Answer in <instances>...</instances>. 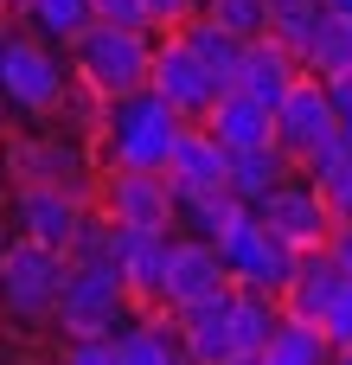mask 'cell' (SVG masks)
I'll use <instances>...</instances> for the list:
<instances>
[{"label": "cell", "instance_id": "f35d334b", "mask_svg": "<svg viewBox=\"0 0 352 365\" xmlns=\"http://www.w3.org/2000/svg\"><path fill=\"white\" fill-rule=\"evenodd\" d=\"M6 115H13V109H6V103H0V141H6Z\"/></svg>", "mask_w": 352, "mask_h": 365}, {"label": "cell", "instance_id": "30bf717a", "mask_svg": "<svg viewBox=\"0 0 352 365\" xmlns=\"http://www.w3.org/2000/svg\"><path fill=\"white\" fill-rule=\"evenodd\" d=\"M83 218H90V199H77V192H64V186H13V199H6L13 237L51 244V250H64V257H71Z\"/></svg>", "mask_w": 352, "mask_h": 365}, {"label": "cell", "instance_id": "277c9868", "mask_svg": "<svg viewBox=\"0 0 352 365\" xmlns=\"http://www.w3.org/2000/svg\"><path fill=\"white\" fill-rule=\"evenodd\" d=\"M154 51H160V32H141V26H90L64 58H71V77L83 90H96L103 103H122L135 90L154 83Z\"/></svg>", "mask_w": 352, "mask_h": 365}, {"label": "cell", "instance_id": "ab89813d", "mask_svg": "<svg viewBox=\"0 0 352 365\" xmlns=\"http://www.w3.org/2000/svg\"><path fill=\"white\" fill-rule=\"evenodd\" d=\"M6 13H13V0H0V26H6Z\"/></svg>", "mask_w": 352, "mask_h": 365}, {"label": "cell", "instance_id": "e0dca14e", "mask_svg": "<svg viewBox=\"0 0 352 365\" xmlns=\"http://www.w3.org/2000/svg\"><path fill=\"white\" fill-rule=\"evenodd\" d=\"M301 77H308V71H301V58H295L282 38H250V45H244L237 90H250L257 103H269V109H276V103H282V96L301 83Z\"/></svg>", "mask_w": 352, "mask_h": 365}, {"label": "cell", "instance_id": "83f0119b", "mask_svg": "<svg viewBox=\"0 0 352 365\" xmlns=\"http://www.w3.org/2000/svg\"><path fill=\"white\" fill-rule=\"evenodd\" d=\"M115 257H122V225L103 205H90V218H83V231L71 244V263H115Z\"/></svg>", "mask_w": 352, "mask_h": 365}, {"label": "cell", "instance_id": "9c48e42d", "mask_svg": "<svg viewBox=\"0 0 352 365\" xmlns=\"http://www.w3.org/2000/svg\"><path fill=\"white\" fill-rule=\"evenodd\" d=\"M96 205L122 231H180V186L167 173H103Z\"/></svg>", "mask_w": 352, "mask_h": 365}, {"label": "cell", "instance_id": "4dcf8cb0", "mask_svg": "<svg viewBox=\"0 0 352 365\" xmlns=\"http://www.w3.org/2000/svg\"><path fill=\"white\" fill-rule=\"evenodd\" d=\"M96 19H103V26H141V32H154L147 0H96Z\"/></svg>", "mask_w": 352, "mask_h": 365}, {"label": "cell", "instance_id": "7bdbcfd3", "mask_svg": "<svg viewBox=\"0 0 352 365\" xmlns=\"http://www.w3.org/2000/svg\"><path fill=\"white\" fill-rule=\"evenodd\" d=\"M346 141H352V128H346Z\"/></svg>", "mask_w": 352, "mask_h": 365}, {"label": "cell", "instance_id": "ba28073f", "mask_svg": "<svg viewBox=\"0 0 352 365\" xmlns=\"http://www.w3.org/2000/svg\"><path fill=\"white\" fill-rule=\"evenodd\" d=\"M218 257H224V269H231L237 289H257V295H276V302H282V289H289L295 269H301V250H295L289 237H276L257 212L237 218V231L218 244Z\"/></svg>", "mask_w": 352, "mask_h": 365}, {"label": "cell", "instance_id": "9a60e30c", "mask_svg": "<svg viewBox=\"0 0 352 365\" xmlns=\"http://www.w3.org/2000/svg\"><path fill=\"white\" fill-rule=\"evenodd\" d=\"M167 180L180 186V199H186V192H231V148H224L205 122H192V128L180 135L173 160H167Z\"/></svg>", "mask_w": 352, "mask_h": 365}, {"label": "cell", "instance_id": "1f68e13d", "mask_svg": "<svg viewBox=\"0 0 352 365\" xmlns=\"http://www.w3.org/2000/svg\"><path fill=\"white\" fill-rule=\"evenodd\" d=\"M147 13H154V32H180L186 19L205 13V0H147Z\"/></svg>", "mask_w": 352, "mask_h": 365}, {"label": "cell", "instance_id": "8fae6325", "mask_svg": "<svg viewBox=\"0 0 352 365\" xmlns=\"http://www.w3.org/2000/svg\"><path fill=\"white\" fill-rule=\"evenodd\" d=\"M147 90H160L186 122H205L212 115V103L224 96V83L212 77V64L180 38V32H160V51H154V83Z\"/></svg>", "mask_w": 352, "mask_h": 365}, {"label": "cell", "instance_id": "52a82bcc", "mask_svg": "<svg viewBox=\"0 0 352 365\" xmlns=\"http://www.w3.org/2000/svg\"><path fill=\"white\" fill-rule=\"evenodd\" d=\"M340 141H346V122H340L327 83H321V77H301V83L276 103V148H282L301 173H314Z\"/></svg>", "mask_w": 352, "mask_h": 365}, {"label": "cell", "instance_id": "44dd1931", "mask_svg": "<svg viewBox=\"0 0 352 365\" xmlns=\"http://www.w3.org/2000/svg\"><path fill=\"white\" fill-rule=\"evenodd\" d=\"M295 173H301V167H295L276 141H269V148H250V154H231V192H237L250 212H257L282 180H295Z\"/></svg>", "mask_w": 352, "mask_h": 365}, {"label": "cell", "instance_id": "d4e9b609", "mask_svg": "<svg viewBox=\"0 0 352 365\" xmlns=\"http://www.w3.org/2000/svg\"><path fill=\"white\" fill-rule=\"evenodd\" d=\"M180 38L212 64V77H218L224 90H237V64H244V38H237V32H224L212 13H199V19H186V26H180Z\"/></svg>", "mask_w": 352, "mask_h": 365}, {"label": "cell", "instance_id": "f1b7e54d", "mask_svg": "<svg viewBox=\"0 0 352 365\" xmlns=\"http://www.w3.org/2000/svg\"><path fill=\"white\" fill-rule=\"evenodd\" d=\"M205 13L224 26V32H237L244 45L250 38H269V19H276V0H205Z\"/></svg>", "mask_w": 352, "mask_h": 365}, {"label": "cell", "instance_id": "2e32d148", "mask_svg": "<svg viewBox=\"0 0 352 365\" xmlns=\"http://www.w3.org/2000/svg\"><path fill=\"white\" fill-rule=\"evenodd\" d=\"M346 282H352V269L333 257V250H301V269H295V282L282 289V314H295V321H314V327H321Z\"/></svg>", "mask_w": 352, "mask_h": 365}, {"label": "cell", "instance_id": "cb8c5ba5", "mask_svg": "<svg viewBox=\"0 0 352 365\" xmlns=\"http://www.w3.org/2000/svg\"><path fill=\"white\" fill-rule=\"evenodd\" d=\"M333 340L314 327V321H295V314H282V327L269 334V346H263V359L257 365H333Z\"/></svg>", "mask_w": 352, "mask_h": 365}, {"label": "cell", "instance_id": "6da1fadb", "mask_svg": "<svg viewBox=\"0 0 352 365\" xmlns=\"http://www.w3.org/2000/svg\"><path fill=\"white\" fill-rule=\"evenodd\" d=\"M192 122L160 96V90H135L122 103L103 109V128H96V160L103 173H167L180 135Z\"/></svg>", "mask_w": 352, "mask_h": 365}, {"label": "cell", "instance_id": "d6986e66", "mask_svg": "<svg viewBox=\"0 0 352 365\" xmlns=\"http://www.w3.org/2000/svg\"><path fill=\"white\" fill-rule=\"evenodd\" d=\"M231 295H237V289H224V295H212V302L173 314V321H180V340H186V353H192V365H237V340H231Z\"/></svg>", "mask_w": 352, "mask_h": 365}, {"label": "cell", "instance_id": "ac0fdd59", "mask_svg": "<svg viewBox=\"0 0 352 365\" xmlns=\"http://www.w3.org/2000/svg\"><path fill=\"white\" fill-rule=\"evenodd\" d=\"M205 128H212L231 154H250V148H269V141H276V109L257 103L250 90H224V96L212 103Z\"/></svg>", "mask_w": 352, "mask_h": 365}, {"label": "cell", "instance_id": "3957f363", "mask_svg": "<svg viewBox=\"0 0 352 365\" xmlns=\"http://www.w3.org/2000/svg\"><path fill=\"white\" fill-rule=\"evenodd\" d=\"M71 58L64 45L38 38V32H19V26H0V103L13 115H32V122H51L71 96Z\"/></svg>", "mask_w": 352, "mask_h": 365}, {"label": "cell", "instance_id": "484cf974", "mask_svg": "<svg viewBox=\"0 0 352 365\" xmlns=\"http://www.w3.org/2000/svg\"><path fill=\"white\" fill-rule=\"evenodd\" d=\"M301 71L308 77H340V71H352V19H340V13H327L321 19V32H314V45L301 51Z\"/></svg>", "mask_w": 352, "mask_h": 365}, {"label": "cell", "instance_id": "8992f818", "mask_svg": "<svg viewBox=\"0 0 352 365\" xmlns=\"http://www.w3.org/2000/svg\"><path fill=\"white\" fill-rule=\"evenodd\" d=\"M64 282H71V257L64 250L13 237V250L0 263V321L6 327H51Z\"/></svg>", "mask_w": 352, "mask_h": 365}, {"label": "cell", "instance_id": "5b68a950", "mask_svg": "<svg viewBox=\"0 0 352 365\" xmlns=\"http://www.w3.org/2000/svg\"><path fill=\"white\" fill-rule=\"evenodd\" d=\"M135 314L141 308H135L115 263H71V282L58 295L51 327H58V340H115L135 327Z\"/></svg>", "mask_w": 352, "mask_h": 365}, {"label": "cell", "instance_id": "8d00e7d4", "mask_svg": "<svg viewBox=\"0 0 352 365\" xmlns=\"http://www.w3.org/2000/svg\"><path fill=\"white\" fill-rule=\"evenodd\" d=\"M6 250H13V225H6V212H0V263H6Z\"/></svg>", "mask_w": 352, "mask_h": 365}, {"label": "cell", "instance_id": "ffe728a7", "mask_svg": "<svg viewBox=\"0 0 352 365\" xmlns=\"http://www.w3.org/2000/svg\"><path fill=\"white\" fill-rule=\"evenodd\" d=\"M115 359L122 365H192V353H186L173 314H135V327L115 334Z\"/></svg>", "mask_w": 352, "mask_h": 365}, {"label": "cell", "instance_id": "60d3db41", "mask_svg": "<svg viewBox=\"0 0 352 365\" xmlns=\"http://www.w3.org/2000/svg\"><path fill=\"white\" fill-rule=\"evenodd\" d=\"M333 365H352V346H346V353H340V359H333Z\"/></svg>", "mask_w": 352, "mask_h": 365}, {"label": "cell", "instance_id": "74e56055", "mask_svg": "<svg viewBox=\"0 0 352 365\" xmlns=\"http://www.w3.org/2000/svg\"><path fill=\"white\" fill-rule=\"evenodd\" d=\"M327 13H340V19H352V0H321Z\"/></svg>", "mask_w": 352, "mask_h": 365}, {"label": "cell", "instance_id": "603a6c76", "mask_svg": "<svg viewBox=\"0 0 352 365\" xmlns=\"http://www.w3.org/2000/svg\"><path fill=\"white\" fill-rule=\"evenodd\" d=\"M244 212H250V205H244L237 192H186V199H180V231H186V237H205V244H224Z\"/></svg>", "mask_w": 352, "mask_h": 365}, {"label": "cell", "instance_id": "7402d4cb", "mask_svg": "<svg viewBox=\"0 0 352 365\" xmlns=\"http://www.w3.org/2000/svg\"><path fill=\"white\" fill-rule=\"evenodd\" d=\"M13 19H26V32H38V38H51V45L71 51L96 26V0H26Z\"/></svg>", "mask_w": 352, "mask_h": 365}, {"label": "cell", "instance_id": "4316f807", "mask_svg": "<svg viewBox=\"0 0 352 365\" xmlns=\"http://www.w3.org/2000/svg\"><path fill=\"white\" fill-rule=\"evenodd\" d=\"M321 19H327V6H321V0H282V6H276V19H269V38H282V45L301 58V51L314 45Z\"/></svg>", "mask_w": 352, "mask_h": 365}, {"label": "cell", "instance_id": "4fadbf2b", "mask_svg": "<svg viewBox=\"0 0 352 365\" xmlns=\"http://www.w3.org/2000/svg\"><path fill=\"white\" fill-rule=\"evenodd\" d=\"M224 289H237V282H231L218 244L180 231L173 237V263H167V289H160V314H186V308H199V302H212Z\"/></svg>", "mask_w": 352, "mask_h": 365}, {"label": "cell", "instance_id": "d590c367", "mask_svg": "<svg viewBox=\"0 0 352 365\" xmlns=\"http://www.w3.org/2000/svg\"><path fill=\"white\" fill-rule=\"evenodd\" d=\"M327 250H333V257H340V263L352 269V218H346V225H333V237H327Z\"/></svg>", "mask_w": 352, "mask_h": 365}, {"label": "cell", "instance_id": "e575fe53", "mask_svg": "<svg viewBox=\"0 0 352 365\" xmlns=\"http://www.w3.org/2000/svg\"><path fill=\"white\" fill-rule=\"evenodd\" d=\"M327 96H333V109H340V122L352 128V71H340V77H327Z\"/></svg>", "mask_w": 352, "mask_h": 365}, {"label": "cell", "instance_id": "836d02e7", "mask_svg": "<svg viewBox=\"0 0 352 365\" xmlns=\"http://www.w3.org/2000/svg\"><path fill=\"white\" fill-rule=\"evenodd\" d=\"M321 334L333 340V353H346V346H352V282L340 289V302L327 308V321H321Z\"/></svg>", "mask_w": 352, "mask_h": 365}, {"label": "cell", "instance_id": "f546056e", "mask_svg": "<svg viewBox=\"0 0 352 365\" xmlns=\"http://www.w3.org/2000/svg\"><path fill=\"white\" fill-rule=\"evenodd\" d=\"M308 180L321 186V199H327V205H333V218L346 225V218H352V141H340V148H333Z\"/></svg>", "mask_w": 352, "mask_h": 365}, {"label": "cell", "instance_id": "5bb4252c", "mask_svg": "<svg viewBox=\"0 0 352 365\" xmlns=\"http://www.w3.org/2000/svg\"><path fill=\"white\" fill-rule=\"evenodd\" d=\"M173 237H180V231H122V257H115V269H122V282H128V295H135L141 314H160V289H167Z\"/></svg>", "mask_w": 352, "mask_h": 365}, {"label": "cell", "instance_id": "7a4b0ae2", "mask_svg": "<svg viewBox=\"0 0 352 365\" xmlns=\"http://www.w3.org/2000/svg\"><path fill=\"white\" fill-rule=\"evenodd\" d=\"M0 173L6 186H64L77 199L96 205V186H103V160H96V141L90 135H71V128H32V135H6L0 141Z\"/></svg>", "mask_w": 352, "mask_h": 365}, {"label": "cell", "instance_id": "b9f144b4", "mask_svg": "<svg viewBox=\"0 0 352 365\" xmlns=\"http://www.w3.org/2000/svg\"><path fill=\"white\" fill-rule=\"evenodd\" d=\"M19 6H26V0H13V13H19Z\"/></svg>", "mask_w": 352, "mask_h": 365}, {"label": "cell", "instance_id": "d6a6232c", "mask_svg": "<svg viewBox=\"0 0 352 365\" xmlns=\"http://www.w3.org/2000/svg\"><path fill=\"white\" fill-rule=\"evenodd\" d=\"M58 365H122V359H115V340H64Z\"/></svg>", "mask_w": 352, "mask_h": 365}, {"label": "cell", "instance_id": "7c38bea8", "mask_svg": "<svg viewBox=\"0 0 352 365\" xmlns=\"http://www.w3.org/2000/svg\"><path fill=\"white\" fill-rule=\"evenodd\" d=\"M257 218L276 231V237H289L295 250H327V237H333V205L321 199V186L308 180V173H295V180H282L263 205H257Z\"/></svg>", "mask_w": 352, "mask_h": 365}]
</instances>
